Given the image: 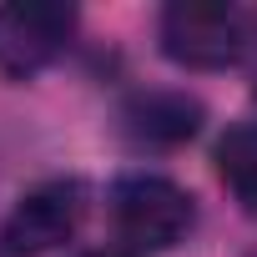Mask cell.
I'll return each instance as SVG.
<instances>
[{"instance_id":"obj_2","label":"cell","mask_w":257,"mask_h":257,"mask_svg":"<svg viewBox=\"0 0 257 257\" xmlns=\"http://www.w3.org/2000/svg\"><path fill=\"white\" fill-rule=\"evenodd\" d=\"M111 222L132 252H167L187 242V232L197 227V207L187 187L162 172H126L111 187Z\"/></svg>"},{"instance_id":"obj_6","label":"cell","mask_w":257,"mask_h":257,"mask_svg":"<svg viewBox=\"0 0 257 257\" xmlns=\"http://www.w3.org/2000/svg\"><path fill=\"white\" fill-rule=\"evenodd\" d=\"M212 162H217V177L232 192V202L257 217V121L232 126V132L217 142Z\"/></svg>"},{"instance_id":"obj_5","label":"cell","mask_w":257,"mask_h":257,"mask_svg":"<svg viewBox=\"0 0 257 257\" xmlns=\"http://www.w3.org/2000/svg\"><path fill=\"white\" fill-rule=\"evenodd\" d=\"M121 132L137 147H182L202 132V101L187 91H137L121 106Z\"/></svg>"},{"instance_id":"obj_7","label":"cell","mask_w":257,"mask_h":257,"mask_svg":"<svg viewBox=\"0 0 257 257\" xmlns=\"http://www.w3.org/2000/svg\"><path fill=\"white\" fill-rule=\"evenodd\" d=\"M247 56H252V96H257V16H247Z\"/></svg>"},{"instance_id":"obj_8","label":"cell","mask_w":257,"mask_h":257,"mask_svg":"<svg viewBox=\"0 0 257 257\" xmlns=\"http://www.w3.org/2000/svg\"><path fill=\"white\" fill-rule=\"evenodd\" d=\"M81 257H132V252H121V247H96V252H81Z\"/></svg>"},{"instance_id":"obj_1","label":"cell","mask_w":257,"mask_h":257,"mask_svg":"<svg viewBox=\"0 0 257 257\" xmlns=\"http://www.w3.org/2000/svg\"><path fill=\"white\" fill-rule=\"evenodd\" d=\"M162 56L187 71H227L247 56V11L227 0H172L157 21Z\"/></svg>"},{"instance_id":"obj_3","label":"cell","mask_w":257,"mask_h":257,"mask_svg":"<svg viewBox=\"0 0 257 257\" xmlns=\"http://www.w3.org/2000/svg\"><path fill=\"white\" fill-rule=\"evenodd\" d=\"M86 222V182L76 177H51L31 187L0 222V247L11 257H46L66 247Z\"/></svg>"},{"instance_id":"obj_4","label":"cell","mask_w":257,"mask_h":257,"mask_svg":"<svg viewBox=\"0 0 257 257\" xmlns=\"http://www.w3.org/2000/svg\"><path fill=\"white\" fill-rule=\"evenodd\" d=\"M76 6L61 0H11L0 6V76L31 81L41 76L76 36Z\"/></svg>"}]
</instances>
